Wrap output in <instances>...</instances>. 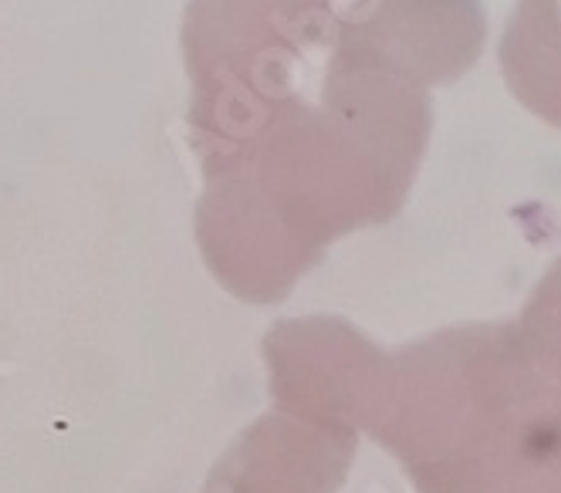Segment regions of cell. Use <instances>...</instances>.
Listing matches in <instances>:
<instances>
[{"label": "cell", "instance_id": "cell-1", "mask_svg": "<svg viewBox=\"0 0 561 493\" xmlns=\"http://www.w3.org/2000/svg\"><path fill=\"white\" fill-rule=\"evenodd\" d=\"M325 37V0H190V142L217 170L305 102L301 78Z\"/></svg>", "mask_w": 561, "mask_h": 493}, {"label": "cell", "instance_id": "cell-2", "mask_svg": "<svg viewBox=\"0 0 561 493\" xmlns=\"http://www.w3.org/2000/svg\"><path fill=\"white\" fill-rule=\"evenodd\" d=\"M366 352V339L335 318L277 321L264 335L274 409L318 426H358L373 395Z\"/></svg>", "mask_w": 561, "mask_h": 493}, {"label": "cell", "instance_id": "cell-3", "mask_svg": "<svg viewBox=\"0 0 561 493\" xmlns=\"http://www.w3.org/2000/svg\"><path fill=\"white\" fill-rule=\"evenodd\" d=\"M352 457V429L271 409L227 446L199 493H335Z\"/></svg>", "mask_w": 561, "mask_h": 493}]
</instances>
